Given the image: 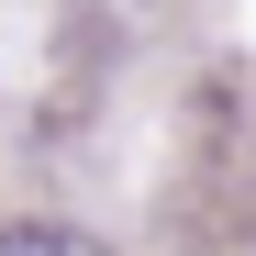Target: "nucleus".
Listing matches in <instances>:
<instances>
[{
    "label": "nucleus",
    "instance_id": "obj_1",
    "mask_svg": "<svg viewBox=\"0 0 256 256\" xmlns=\"http://www.w3.org/2000/svg\"><path fill=\"white\" fill-rule=\"evenodd\" d=\"M0 256H112V245L78 223H0Z\"/></svg>",
    "mask_w": 256,
    "mask_h": 256
}]
</instances>
